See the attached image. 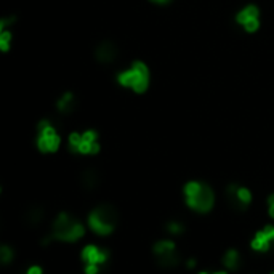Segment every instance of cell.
<instances>
[{
  "label": "cell",
  "mask_w": 274,
  "mask_h": 274,
  "mask_svg": "<svg viewBox=\"0 0 274 274\" xmlns=\"http://www.w3.org/2000/svg\"><path fill=\"white\" fill-rule=\"evenodd\" d=\"M184 197H186V204L192 209L199 212V214H207L212 210L215 202L214 191L209 184L202 181H189L183 189Z\"/></svg>",
  "instance_id": "obj_1"
},
{
  "label": "cell",
  "mask_w": 274,
  "mask_h": 274,
  "mask_svg": "<svg viewBox=\"0 0 274 274\" xmlns=\"http://www.w3.org/2000/svg\"><path fill=\"white\" fill-rule=\"evenodd\" d=\"M84 234L85 228L79 220L71 217L69 214H59L53 223V233L50 237L63 242H76L84 237Z\"/></svg>",
  "instance_id": "obj_2"
},
{
  "label": "cell",
  "mask_w": 274,
  "mask_h": 274,
  "mask_svg": "<svg viewBox=\"0 0 274 274\" xmlns=\"http://www.w3.org/2000/svg\"><path fill=\"white\" fill-rule=\"evenodd\" d=\"M88 225H90L92 231L96 234H111L117 226V212L112 206L103 204L92 210L88 215Z\"/></svg>",
  "instance_id": "obj_3"
},
{
  "label": "cell",
  "mask_w": 274,
  "mask_h": 274,
  "mask_svg": "<svg viewBox=\"0 0 274 274\" xmlns=\"http://www.w3.org/2000/svg\"><path fill=\"white\" fill-rule=\"evenodd\" d=\"M117 82L122 87L131 88L135 93H145L149 87V69L143 61H133L130 69L117 76Z\"/></svg>",
  "instance_id": "obj_4"
},
{
  "label": "cell",
  "mask_w": 274,
  "mask_h": 274,
  "mask_svg": "<svg viewBox=\"0 0 274 274\" xmlns=\"http://www.w3.org/2000/svg\"><path fill=\"white\" fill-rule=\"evenodd\" d=\"M69 148L79 154H96L100 151L98 133L95 130H87L84 133L74 131L69 135Z\"/></svg>",
  "instance_id": "obj_5"
},
{
  "label": "cell",
  "mask_w": 274,
  "mask_h": 274,
  "mask_svg": "<svg viewBox=\"0 0 274 274\" xmlns=\"http://www.w3.org/2000/svg\"><path fill=\"white\" fill-rule=\"evenodd\" d=\"M37 148L40 153H56L61 145V138L56 133V128L51 125L50 120H40L37 125Z\"/></svg>",
  "instance_id": "obj_6"
},
{
  "label": "cell",
  "mask_w": 274,
  "mask_h": 274,
  "mask_svg": "<svg viewBox=\"0 0 274 274\" xmlns=\"http://www.w3.org/2000/svg\"><path fill=\"white\" fill-rule=\"evenodd\" d=\"M226 196L236 210H244L252 202V192L239 184H229L226 188Z\"/></svg>",
  "instance_id": "obj_7"
},
{
  "label": "cell",
  "mask_w": 274,
  "mask_h": 274,
  "mask_svg": "<svg viewBox=\"0 0 274 274\" xmlns=\"http://www.w3.org/2000/svg\"><path fill=\"white\" fill-rule=\"evenodd\" d=\"M260 10L257 5H247L244 10H241L236 15V21L241 26H244V29L247 32H255L260 28Z\"/></svg>",
  "instance_id": "obj_8"
},
{
  "label": "cell",
  "mask_w": 274,
  "mask_h": 274,
  "mask_svg": "<svg viewBox=\"0 0 274 274\" xmlns=\"http://www.w3.org/2000/svg\"><path fill=\"white\" fill-rule=\"evenodd\" d=\"M250 245H252V249L257 252H268L269 249H272L274 247V226L272 225L264 226L261 231L255 234Z\"/></svg>",
  "instance_id": "obj_9"
},
{
  "label": "cell",
  "mask_w": 274,
  "mask_h": 274,
  "mask_svg": "<svg viewBox=\"0 0 274 274\" xmlns=\"http://www.w3.org/2000/svg\"><path fill=\"white\" fill-rule=\"evenodd\" d=\"M82 261H85V264H96V266H101L109 258V252L100 249L96 245H87L85 249L81 253Z\"/></svg>",
  "instance_id": "obj_10"
},
{
  "label": "cell",
  "mask_w": 274,
  "mask_h": 274,
  "mask_svg": "<svg viewBox=\"0 0 274 274\" xmlns=\"http://www.w3.org/2000/svg\"><path fill=\"white\" fill-rule=\"evenodd\" d=\"M117 53H119V50H117V47L114 45L112 42H101L98 47H96V50H95V58L100 61V63H103V64H109V63H112L114 59L117 58Z\"/></svg>",
  "instance_id": "obj_11"
},
{
  "label": "cell",
  "mask_w": 274,
  "mask_h": 274,
  "mask_svg": "<svg viewBox=\"0 0 274 274\" xmlns=\"http://www.w3.org/2000/svg\"><path fill=\"white\" fill-rule=\"evenodd\" d=\"M76 104H77L76 103V96L71 92H67L59 98V101L56 103V108H58V111L61 114H71L76 109Z\"/></svg>",
  "instance_id": "obj_12"
},
{
  "label": "cell",
  "mask_w": 274,
  "mask_h": 274,
  "mask_svg": "<svg viewBox=\"0 0 274 274\" xmlns=\"http://www.w3.org/2000/svg\"><path fill=\"white\" fill-rule=\"evenodd\" d=\"M178 263H180V255L176 253V250L157 255V264L162 268H175Z\"/></svg>",
  "instance_id": "obj_13"
},
{
  "label": "cell",
  "mask_w": 274,
  "mask_h": 274,
  "mask_svg": "<svg viewBox=\"0 0 274 274\" xmlns=\"http://www.w3.org/2000/svg\"><path fill=\"white\" fill-rule=\"evenodd\" d=\"M223 266L229 271H236L237 268L241 266V257H239V252L234 250V249H229L225 257H223Z\"/></svg>",
  "instance_id": "obj_14"
},
{
  "label": "cell",
  "mask_w": 274,
  "mask_h": 274,
  "mask_svg": "<svg viewBox=\"0 0 274 274\" xmlns=\"http://www.w3.org/2000/svg\"><path fill=\"white\" fill-rule=\"evenodd\" d=\"M100 181V176L96 175L95 170H85V173L82 175V184L85 188H95Z\"/></svg>",
  "instance_id": "obj_15"
},
{
  "label": "cell",
  "mask_w": 274,
  "mask_h": 274,
  "mask_svg": "<svg viewBox=\"0 0 274 274\" xmlns=\"http://www.w3.org/2000/svg\"><path fill=\"white\" fill-rule=\"evenodd\" d=\"M172 250H176L175 249V242L173 241H159L154 244V253L156 257L157 255H162V253H167V252H172Z\"/></svg>",
  "instance_id": "obj_16"
},
{
  "label": "cell",
  "mask_w": 274,
  "mask_h": 274,
  "mask_svg": "<svg viewBox=\"0 0 274 274\" xmlns=\"http://www.w3.org/2000/svg\"><path fill=\"white\" fill-rule=\"evenodd\" d=\"M12 39H13V34L10 31L4 29L2 32H0V50H2V51H8V50H10Z\"/></svg>",
  "instance_id": "obj_17"
},
{
  "label": "cell",
  "mask_w": 274,
  "mask_h": 274,
  "mask_svg": "<svg viewBox=\"0 0 274 274\" xmlns=\"http://www.w3.org/2000/svg\"><path fill=\"white\" fill-rule=\"evenodd\" d=\"M0 260H2L4 264H8L13 260V250L10 249V247L4 245L2 249H0Z\"/></svg>",
  "instance_id": "obj_18"
},
{
  "label": "cell",
  "mask_w": 274,
  "mask_h": 274,
  "mask_svg": "<svg viewBox=\"0 0 274 274\" xmlns=\"http://www.w3.org/2000/svg\"><path fill=\"white\" fill-rule=\"evenodd\" d=\"M42 215H43V210L42 209H32L28 212V220L29 223H39L42 220Z\"/></svg>",
  "instance_id": "obj_19"
},
{
  "label": "cell",
  "mask_w": 274,
  "mask_h": 274,
  "mask_svg": "<svg viewBox=\"0 0 274 274\" xmlns=\"http://www.w3.org/2000/svg\"><path fill=\"white\" fill-rule=\"evenodd\" d=\"M167 231H169L170 234H180V233L184 231V228H183V225L178 223V222H172V223L167 225Z\"/></svg>",
  "instance_id": "obj_20"
},
{
  "label": "cell",
  "mask_w": 274,
  "mask_h": 274,
  "mask_svg": "<svg viewBox=\"0 0 274 274\" xmlns=\"http://www.w3.org/2000/svg\"><path fill=\"white\" fill-rule=\"evenodd\" d=\"M15 20H16V18H15V16H8V18H2V20H0V31H4V29H7V26H10V24H13V23H15Z\"/></svg>",
  "instance_id": "obj_21"
},
{
  "label": "cell",
  "mask_w": 274,
  "mask_h": 274,
  "mask_svg": "<svg viewBox=\"0 0 274 274\" xmlns=\"http://www.w3.org/2000/svg\"><path fill=\"white\" fill-rule=\"evenodd\" d=\"M268 212H269V217L274 218V194H271V196L268 197Z\"/></svg>",
  "instance_id": "obj_22"
},
{
  "label": "cell",
  "mask_w": 274,
  "mask_h": 274,
  "mask_svg": "<svg viewBox=\"0 0 274 274\" xmlns=\"http://www.w3.org/2000/svg\"><path fill=\"white\" fill-rule=\"evenodd\" d=\"M98 271H100V266H96V264H87V266H85L87 274H96Z\"/></svg>",
  "instance_id": "obj_23"
},
{
  "label": "cell",
  "mask_w": 274,
  "mask_h": 274,
  "mask_svg": "<svg viewBox=\"0 0 274 274\" xmlns=\"http://www.w3.org/2000/svg\"><path fill=\"white\" fill-rule=\"evenodd\" d=\"M28 274H42V268L40 266H32L28 269Z\"/></svg>",
  "instance_id": "obj_24"
},
{
  "label": "cell",
  "mask_w": 274,
  "mask_h": 274,
  "mask_svg": "<svg viewBox=\"0 0 274 274\" xmlns=\"http://www.w3.org/2000/svg\"><path fill=\"white\" fill-rule=\"evenodd\" d=\"M151 2H154V4H159V5H165V4H169L170 0H151Z\"/></svg>",
  "instance_id": "obj_25"
},
{
  "label": "cell",
  "mask_w": 274,
  "mask_h": 274,
  "mask_svg": "<svg viewBox=\"0 0 274 274\" xmlns=\"http://www.w3.org/2000/svg\"><path fill=\"white\" fill-rule=\"evenodd\" d=\"M194 264H196V263H194V260H189V263H188V266H194Z\"/></svg>",
  "instance_id": "obj_26"
}]
</instances>
